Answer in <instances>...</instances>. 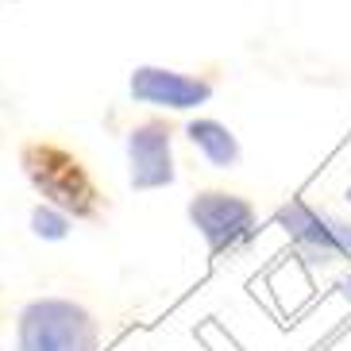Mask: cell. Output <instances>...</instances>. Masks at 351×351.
<instances>
[{
	"label": "cell",
	"mask_w": 351,
	"mask_h": 351,
	"mask_svg": "<svg viewBox=\"0 0 351 351\" xmlns=\"http://www.w3.org/2000/svg\"><path fill=\"white\" fill-rule=\"evenodd\" d=\"M20 170L43 205L62 208L70 220H101L104 193L89 166L51 139H27L20 147Z\"/></svg>",
	"instance_id": "1"
},
{
	"label": "cell",
	"mask_w": 351,
	"mask_h": 351,
	"mask_svg": "<svg viewBox=\"0 0 351 351\" xmlns=\"http://www.w3.org/2000/svg\"><path fill=\"white\" fill-rule=\"evenodd\" d=\"M16 351H101V324L73 298H32L16 317Z\"/></svg>",
	"instance_id": "2"
},
{
	"label": "cell",
	"mask_w": 351,
	"mask_h": 351,
	"mask_svg": "<svg viewBox=\"0 0 351 351\" xmlns=\"http://www.w3.org/2000/svg\"><path fill=\"white\" fill-rule=\"evenodd\" d=\"M186 217L193 232L205 239L208 255H232L247 247L258 232V208L232 189H201L189 197Z\"/></svg>",
	"instance_id": "3"
},
{
	"label": "cell",
	"mask_w": 351,
	"mask_h": 351,
	"mask_svg": "<svg viewBox=\"0 0 351 351\" xmlns=\"http://www.w3.org/2000/svg\"><path fill=\"white\" fill-rule=\"evenodd\" d=\"M278 228L309 263H348L351 258V220L332 208H317L305 197H293L278 208Z\"/></svg>",
	"instance_id": "4"
},
{
	"label": "cell",
	"mask_w": 351,
	"mask_h": 351,
	"mask_svg": "<svg viewBox=\"0 0 351 351\" xmlns=\"http://www.w3.org/2000/svg\"><path fill=\"white\" fill-rule=\"evenodd\" d=\"M124 155H128V186L135 193H158L178 182L174 162V128L151 116L139 120L124 135Z\"/></svg>",
	"instance_id": "5"
},
{
	"label": "cell",
	"mask_w": 351,
	"mask_h": 351,
	"mask_svg": "<svg viewBox=\"0 0 351 351\" xmlns=\"http://www.w3.org/2000/svg\"><path fill=\"white\" fill-rule=\"evenodd\" d=\"M213 82L201 73L170 70V66H135L128 73V97L147 108H162V112H193L213 101Z\"/></svg>",
	"instance_id": "6"
},
{
	"label": "cell",
	"mask_w": 351,
	"mask_h": 351,
	"mask_svg": "<svg viewBox=\"0 0 351 351\" xmlns=\"http://www.w3.org/2000/svg\"><path fill=\"white\" fill-rule=\"evenodd\" d=\"M186 139L197 155L205 158V166L213 170H236L243 162V147H239V135L224 124V120H213V116H193L186 124Z\"/></svg>",
	"instance_id": "7"
},
{
	"label": "cell",
	"mask_w": 351,
	"mask_h": 351,
	"mask_svg": "<svg viewBox=\"0 0 351 351\" xmlns=\"http://www.w3.org/2000/svg\"><path fill=\"white\" fill-rule=\"evenodd\" d=\"M27 228H32V236L43 239V243H62V239H70L73 232V220L66 217L62 208L54 205H32V213H27Z\"/></svg>",
	"instance_id": "8"
},
{
	"label": "cell",
	"mask_w": 351,
	"mask_h": 351,
	"mask_svg": "<svg viewBox=\"0 0 351 351\" xmlns=\"http://www.w3.org/2000/svg\"><path fill=\"white\" fill-rule=\"evenodd\" d=\"M340 289H343V298L351 301V274H343V282H340Z\"/></svg>",
	"instance_id": "9"
},
{
	"label": "cell",
	"mask_w": 351,
	"mask_h": 351,
	"mask_svg": "<svg viewBox=\"0 0 351 351\" xmlns=\"http://www.w3.org/2000/svg\"><path fill=\"white\" fill-rule=\"evenodd\" d=\"M348 205H351V189H348Z\"/></svg>",
	"instance_id": "10"
}]
</instances>
